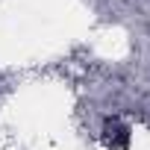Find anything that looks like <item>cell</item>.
Returning a JSON list of instances; mask_svg holds the SVG:
<instances>
[{"label":"cell","instance_id":"1","mask_svg":"<svg viewBox=\"0 0 150 150\" xmlns=\"http://www.w3.org/2000/svg\"><path fill=\"white\" fill-rule=\"evenodd\" d=\"M106 144H109L112 150H127V144H129V129L121 127V124H115V121H106Z\"/></svg>","mask_w":150,"mask_h":150}]
</instances>
